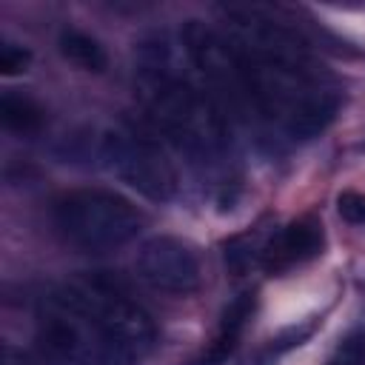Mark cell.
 I'll return each mask as SVG.
<instances>
[{"label": "cell", "mask_w": 365, "mask_h": 365, "mask_svg": "<svg viewBox=\"0 0 365 365\" xmlns=\"http://www.w3.org/2000/svg\"><path fill=\"white\" fill-rule=\"evenodd\" d=\"M336 211L345 222L365 228V191H342L336 197Z\"/></svg>", "instance_id": "cell-12"}, {"label": "cell", "mask_w": 365, "mask_h": 365, "mask_svg": "<svg viewBox=\"0 0 365 365\" xmlns=\"http://www.w3.org/2000/svg\"><path fill=\"white\" fill-rule=\"evenodd\" d=\"M100 157L111 174L151 200H171L177 191V171L171 160L151 134L134 125L108 128L100 140Z\"/></svg>", "instance_id": "cell-6"}, {"label": "cell", "mask_w": 365, "mask_h": 365, "mask_svg": "<svg viewBox=\"0 0 365 365\" xmlns=\"http://www.w3.org/2000/svg\"><path fill=\"white\" fill-rule=\"evenodd\" d=\"M134 86L148 120L182 154L197 163H217L225 154L228 120L222 106L180 66L168 43H143Z\"/></svg>", "instance_id": "cell-2"}, {"label": "cell", "mask_w": 365, "mask_h": 365, "mask_svg": "<svg viewBox=\"0 0 365 365\" xmlns=\"http://www.w3.org/2000/svg\"><path fill=\"white\" fill-rule=\"evenodd\" d=\"M57 46H60V54H63L71 66H77V68H83V71H94V74H97V71H103V68L108 66V54H106V48L100 46V40L91 37V34H86V31L63 29Z\"/></svg>", "instance_id": "cell-10"}, {"label": "cell", "mask_w": 365, "mask_h": 365, "mask_svg": "<svg viewBox=\"0 0 365 365\" xmlns=\"http://www.w3.org/2000/svg\"><path fill=\"white\" fill-rule=\"evenodd\" d=\"M134 265H137L140 279H145L151 288L165 291V294L185 297L202 285L200 257H197L194 245H188L180 237H168V234L151 237L137 251Z\"/></svg>", "instance_id": "cell-7"}, {"label": "cell", "mask_w": 365, "mask_h": 365, "mask_svg": "<svg viewBox=\"0 0 365 365\" xmlns=\"http://www.w3.org/2000/svg\"><path fill=\"white\" fill-rule=\"evenodd\" d=\"M251 311H254V294L245 291V294H240V297L225 308L214 339L208 342V348H205L191 365H222V362L231 356V351L237 348V342H240V336H242V331H245V325H248V319H251Z\"/></svg>", "instance_id": "cell-9"}, {"label": "cell", "mask_w": 365, "mask_h": 365, "mask_svg": "<svg viewBox=\"0 0 365 365\" xmlns=\"http://www.w3.org/2000/svg\"><path fill=\"white\" fill-rule=\"evenodd\" d=\"M31 63V51L17 46V43H3L0 46V71L6 77H14V74H23Z\"/></svg>", "instance_id": "cell-13"}, {"label": "cell", "mask_w": 365, "mask_h": 365, "mask_svg": "<svg viewBox=\"0 0 365 365\" xmlns=\"http://www.w3.org/2000/svg\"><path fill=\"white\" fill-rule=\"evenodd\" d=\"M225 37L237 54L248 108L291 140H311L328 128L339 94L297 31L259 9H228Z\"/></svg>", "instance_id": "cell-1"}, {"label": "cell", "mask_w": 365, "mask_h": 365, "mask_svg": "<svg viewBox=\"0 0 365 365\" xmlns=\"http://www.w3.org/2000/svg\"><path fill=\"white\" fill-rule=\"evenodd\" d=\"M322 251V225L311 217H299L279 228L262 248V265L271 274H282L294 265L314 259Z\"/></svg>", "instance_id": "cell-8"}, {"label": "cell", "mask_w": 365, "mask_h": 365, "mask_svg": "<svg viewBox=\"0 0 365 365\" xmlns=\"http://www.w3.org/2000/svg\"><path fill=\"white\" fill-rule=\"evenodd\" d=\"M63 291L137 359H143L154 348L157 342L154 319L114 279L103 274H88L63 285Z\"/></svg>", "instance_id": "cell-5"}, {"label": "cell", "mask_w": 365, "mask_h": 365, "mask_svg": "<svg viewBox=\"0 0 365 365\" xmlns=\"http://www.w3.org/2000/svg\"><path fill=\"white\" fill-rule=\"evenodd\" d=\"M40 336L68 365H140L103 325H97L63 288L40 305Z\"/></svg>", "instance_id": "cell-4"}, {"label": "cell", "mask_w": 365, "mask_h": 365, "mask_svg": "<svg viewBox=\"0 0 365 365\" xmlns=\"http://www.w3.org/2000/svg\"><path fill=\"white\" fill-rule=\"evenodd\" d=\"M0 120L14 134H37L46 123V111L37 100L17 91H6L0 97Z\"/></svg>", "instance_id": "cell-11"}, {"label": "cell", "mask_w": 365, "mask_h": 365, "mask_svg": "<svg viewBox=\"0 0 365 365\" xmlns=\"http://www.w3.org/2000/svg\"><path fill=\"white\" fill-rule=\"evenodd\" d=\"M143 222L140 208L108 188H77L54 202V225L63 240L91 254L131 242Z\"/></svg>", "instance_id": "cell-3"}]
</instances>
